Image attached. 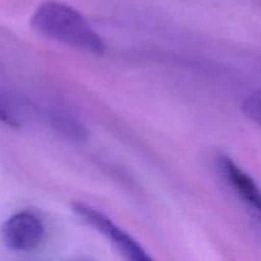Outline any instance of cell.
Here are the masks:
<instances>
[{"mask_svg": "<svg viewBox=\"0 0 261 261\" xmlns=\"http://www.w3.org/2000/svg\"><path fill=\"white\" fill-rule=\"evenodd\" d=\"M31 25L38 35L93 55H103L106 43L86 18L70 5L42 3L33 13Z\"/></svg>", "mask_w": 261, "mask_h": 261, "instance_id": "obj_1", "label": "cell"}, {"mask_svg": "<svg viewBox=\"0 0 261 261\" xmlns=\"http://www.w3.org/2000/svg\"><path fill=\"white\" fill-rule=\"evenodd\" d=\"M74 214L82 219V222L87 226L96 229L99 234L109 240L110 244L127 260L134 261H148L152 260V256L144 250V247L137 241L133 236L120 228L117 224H115L109 217L105 216L99 211H97L93 206L88 204L76 201L71 205Z\"/></svg>", "mask_w": 261, "mask_h": 261, "instance_id": "obj_2", "label": "cell"}, {"mask_svg": "<svg viewBox=\"0 0 261 261\" xmlns=\"http://www.w3.org/2000/svg\"><path fill=\"white\" fill-rule=\"evenodd\" d=\"M45 237V224L32 212H18L9 217L2 227L3 242L13 251H33L41 246Z\"/></svg>", "mask_w": 261, "mask_h": 261, "instance_id": "obj_3", "label": "cell"}, {"mask_svg": "<svg viewBox=\"0 0 261 261\" xmlns=\"http://www.w3.org/2000/svg\"><path fill=\"white\" fill-rule=\"evenodd\" d=\"M217 168L224 182L261 227V189L257 184L226 154H221L217 158Z\"/></svg>", "mask_w": 261, "mask_h": 261, "instance_id": "obj_4", "label": "cell"}, {"mask_svg": "<svg viewBox=\"0 0 261 261\" xmlns=\"http://www.w3.org/2000/svg\"><path fill=\"white\" fill-rule=\"evenodd\" d=\"M242 112L261 127V88L252 91L242 102Z\"/></svg>", "mask_w": 261, "mask_h": 261, "instance_id": "obj_5", "label": "cell"}]
</instances>
